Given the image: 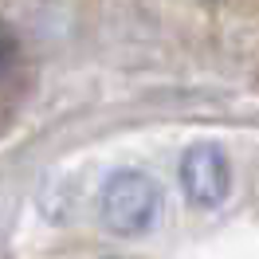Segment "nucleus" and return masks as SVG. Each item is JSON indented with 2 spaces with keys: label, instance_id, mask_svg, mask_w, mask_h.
Here are the masks:
<instances>
[{
  "label": "nucleus",
  "instance_id": "obj_3",
  "mask_svg": "<svg viewBox=\"0 0 259 259\" xmlns=\"http://www.w3.org/2000/svg\"><path fill=\"white\" fill-rule=\"evenodd\" d=\"M12 63H16V35H12V28L0 20V79L12 71Z\"/></svg>",
  "mask_w": 259,
  "mask_h": 259
},
{
  "label": "nucleus",
  "instance_id": "obj_4",
  "mask_svg": "<svg viewBox=\"0 0 259 259\" xmlns=\"http://www.w3.org/2000/svg\"><path fill=\"white\" fill-rule=\"evenodd\" d=\"M102 259H118V255H102Z\"/></svg>",
  "mask_w": 259,
  "mask_h": 259
},
{
  "label": "nucleus",
  "instance_id": "obj_1",
  "mask_svg": "<svg viewBox=\"0 0 259 259\" xmlns=\"http://www.w3.org/2000/svg\"><path fill=\"white\" fill-rule=\"evenodd\" d=\"M165 212L161 185L146 169H114L98 193V220L118 240H146L157 232Z\"/></svg>",
  "mask_w": 259,
  "mask_h": 259
},
{
  "label": "nucleus",
  "instance_id": "obj_2",
  "mask_svg": "<svg viewBox=\"0 0 259 259\" xmlns=\"http://www.w3.org/2000/svg\"><path fill=\"white\" fill-rule=\"evenodd\" d=\"M177 181L185 200L200 212H216L232 196V161L220 142H193L181 153Z\"/></svg>",
  "mask_w": 259,
  "mask_h": 259
}]
</instances>
